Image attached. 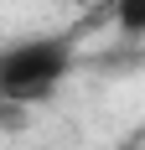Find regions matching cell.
<instances>
[{
  "label": "cell",
  "mask_w": 145,
  "mask_h": 150,
  "mask_svg": "<svg viewBox=\"0 0 145 150\" xmlns=\"http://www.w3.org/2000/svg\"><path fill=\"white\" fill-rule=\"evenodd\" d=\"M114 21L124 36H140L145 31V0H114Z\"/></svg>",
  "instance_id": "7a4b0ae2"
},
{
  "label": "cell",
  "mask_w": 145,
  "mask_h": 150,
  "mask_svg": "<svg viewBox=\"0 0 145 150\" xmlns=\"http://www.w3.org/2000/svg\"><path fill=\"white\" fill-rule=\"evenodd\" d=\"M72 67V42L68 36H26V42L0 47V104H42L52 98Z\"/></svg>",
  "instance_id": "6da1fadb"
}]
</instances>
